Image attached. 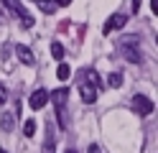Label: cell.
Segmentation results:
<instances>
[{
	"label": "cell",
	"mask_w": 158,
	"mask_h": 153,
	"mask_svg": "<svg viewBox=\"0 0 158 153\" xmlns=\"http://www.w3.org/2000/svg\"><path fill=\"white\" fill-rule=\"evenodd\" d=\"M66 100H69V89L59 87L54 92V105H56V115H59V125L66 128Z\"/></svg>",
	"instance_id": "obj_1"
},
{
	"label": "cell",
	"mask_w": 158,
	"mask_h": 153,
	"mask_svg": "<svg viewBox=\"0 0 158 153\" xmlns=\"http://www.w3.org/2000/svg\"><path fill=\"white\" fill-rule=\"evenodd\" d=\"M138 38H123V56L130 61V64H140V51H138Z\"/></svg>",
	"instance_id": "obj_2"
},
{
	"label": "cell",
	"mask_w": 158,
	"mask_h": 153,
	"mask_svg": "<svg viewBox=\"0 0 158 153\" xmlns=\"http://www.w3.org/2000/svg\"><path fill=\"white\" fill-rule=\"evenodd\" d=\"M3 3H5L8 8H10V13H13V15H18V18H21V23H23L26 28H28V26H33V18L26 13V8H23L21 3H18V0H3Z\"/></svg>",
	"instance_id": "obj_3"
},
{
	"label": "cell",
	"mask_w": 158,
	"mask_h": 153,
	"mask_svg": "<svg viewBox=\"0 0 158 153\" xmlns=\"http://www.w3.org/2000/svg\"><path fill=\"white\" fill-rule=\"evenodd\" d=\"M133 110H135L140 117H148V115L153 112V102L148 100L145 95H135V97H133Z\"/></svg>",
	"instance_id": "obj_4"
},
{
	"label": "cell",
	"mask_w": 158,
	"mask_h": 153,
	"mask_svg": "<svg viewBox=\"0 0 158 153\" xmlns=\"http://www.w3.org/2000/svg\"><path fill=\"white\" fill-rule=\"evenodd\" d=\"M125 23H127V15H123V13H112L110 18H107V23H105V28H102V33H105V36H110V33H115V31H120Z\"/></svg>",
	"instance_id": "obj_5"
},
{
	"label": "cell",
	"mask_w": 158,
	"mask_h": 153,
	"mask_svg": "<svg viewBox=\"0 0 158 153\" xmlns=\"http://www.w3.org/2000/svg\"><path fill=\"white\" fill-rule=\"evenodd\" d=\"M28 102H31V107H33V110H41L46 102H48V92H46V89H36Z\"/></svg>",
	"instance_id": "obj_6"
},
{
	"label": "cell",
	"mask_w": 158,
	"mask_h": 153,
	"mask_svg": "<svg viewBox=\"0 0 158 153\" xmlns=\"http://www.w3.org/2000/svg\"><path fill=\"white\" fill-rule=\"evenodd\" d=\"M15 54H18V59H21L23 64H28V66H31L33 61H36V59H33V54H31V49L23 46V44H18V46H15Z\"/></svg>",
	"instance_id": "obj_7"
},
{
	"label": "cell",
	"mask_w": 158,
	"mask_h": 153,
	"mask_svg": "<svg viewBox=\"0 0 158 153\" xmlns=\"http://www.w3.org/2000/svg\"><path fill=\"white\" fill-rule=\"evenodd\" d=\"M79 92H82V102H87V105H92V102L97 100V95H100V89H94V87H89V84H84Z\"/></svg>",
	"instance_id": "obj_8"
},
{
	"label": "cell",
	"mask_w": 158,
	"mask_h": 153,
	"mask_svg": "<svg viewBox=\"0 0 158 153\" xmlns=\"http://www.w3.org/2000/svg\"><path fill=\"white\" fill-rule=\"evenodd\" d=\"M84 79H87V84H89V87H94V89H102V79H100V74H97V71L87 69V71H84Z\"/></svg>",
	"instance_id": "obj_9"
},
{
	"label": "cell",
	"mask_w": 158,
	"mask_h": 153,
	"mask_svg": "<svg viewBox=\"0 0 158 153\" xmlns=\"http://www.w3.org/2000/svg\"><path fill=\"white\" fill-rule=\"evenodd\" d=\"M36 5L41 8V10H44L46 15H51V13H56V5H54V0H38Z\"/></svg>",
	"instance_id": "obj_10"
},
{
	"label": "cell",
	"mask_w": 158,
	"mask_h": 153,
	"mask_svg": "<svg viewBox=\"0 0 158 153\" xmlns=\"http://www.w3.org/2000/svg\"><path fill=\"white\" fill-rule=\"evenodd\" d=\"M51 56H54L56 61H64V46L54 41V44H51Z\"/></svg>",
	"instance_id": "obj_11"
},
{
	"label": "cell",
	"mask_w": 158,
	"mask_h": 153,
	"mask_svg": "<svg viewBox=\"0 0 158 153\" xmlns=\"http://www.w3.org/2000/svg\"><path fill=\"white\" fill-rule=\"evenodd\" d=\"M23 133H26V138H33V135H36V120H26Z\"/></svg>",
	"instance_id": "obj_12"
},
{
	"label": "cell",
	"mask_w": 158,
	"mask_h": 153,
	"mask_svg": "<svg viewBox=\"0 0 158 153\" xmlns=\"http://www.w3.org/2000/svg\"><path fill=\"white\" fill-rule=\"evenodd\" d=\"M56 74H59V79H69V74H72V69H69V64H59V69H56Z\"/></svg>",
	"instance_id": "obj_13"
},
{
	"label": "cell",
	"mask_w": 158,
	"mask_h": 153,
	"mask_svg": "<svg viewBox=\"0 0 158 153\" xmlns=\"http://www.w3.org/2000/svg\"><path fill=\"white\" fill-rule=\"evenodd\" d=\"M107 82H110V87H120L123 84V74H120V71H112V74H110V79H107Z\"/></svg>",
	"instance_id": "obj_14"
},
{
	"label": "cell",
	"mask_w": 158,
	"mask_h": 153,
	"mask_svg": "<svg viewBox=\"0 0 158 153\" xmlns=\"http://www.w3.org/2000/svg\"><path fill=\"white\" fill-rule=\"evenodd\" d=\"M18 115L15 112H5V117H3V130H10L13 128V120H15Z\"/></svg>",
	"instance_id": "obj_15"
},
{
	"label": "cell",
	"mask_w": 158,
	"mask_h": 153,
	"mask_svg": "<svg viewBox=\"0 0 158 153\" xmlns=\"http://www.w3.org/2000/svg\"><path fill=\"white\" fill-rule=\"evenodd\" d=\"M44 153H54V138H51V133H48V138H46V146H44Z\"/></svg>",
	"instance_id": "obj_16"
},
{
	"label": "cell",
	"mask_w": 158,
	"mask_h": 153,
	"mask_svg": "<svg viewBox=\"0 0 158 153\" xmlns=\"http://www.w3.org/2000/svg\"><path fill=\"white\" fill-rule=\"evenodd\" d=\"M8 100V89L3 87V84H0V105H3V102Z\"/></svg>",
	"instance_id": "obj_17"
},
{
	"label": "cell",
	"mask_w": 158,
	"mask_h": 153,
	"mask_svg": "<svg viewBox=\"0 0 158 153\" xmlns=\"http://www.w3.org/2000/svg\"><path fill=\"white\" fill-rule=\"evenodd\" d=\"M69 3H72V0H54L56 8H64V5H69Z\"/></svg>",
	"instance_id": "obj_18"
},
{
	"label": "cell",
	"mask_w": 158,
	"mask_h": 153,
	"mask_svg": "<svg viewBox=\"0 0 158 153\" xmlns=\"http://www.w3.org/2000/svg\"><path fill=\"white\" fill-rule=\"evenodd\" d=\"M89 153H102V148L97 146V143H92V146H89Z\"/></svg>",
	"instance_id": "obj_19"
},
{
	"label": "cell",
	"mask_w": 158,
	"mask_h": 153,
	"mask_svg": "<svg viewBox=\"0 0 158 153\" xmlns=\"http://www.w3.org/2000/svg\"><path fill=\"white\" fill-rule=\"evenodd\" d=\"M151 8H153V13H158V0H151Z\"/></svg>",
	"instance_id": "obj_20"
},
{
	"label": "cell",
	"mask_w": 158,
	"mask_h": 153,
	"mask_svg": "<svg viewBox=\"0 0 158 153\" xmlns=\"http://www.w3.org/2000/svg\"><path fill=\"white\" fill-rule=\"evenodd\" d=\"M133 8L138 10V8H140V0H133Z\"/></svg>",
	"instance_id": "obj_21"
},
{
	"label": "cell",
	"mask_w": 158,
	"mask_h": 153,
	"mask_svg": "<svg viewBox=\"0 0 158 153\" xmlns=\"http://www.w3.org/2000/svg\"><path fill=\"white\" fill-rule=\"evenodd\" d=\"M66 153H77V151H72V148H69V151H66Z\"/></svg>",
	"instance_id": "obj_22"
},
{
	"label": "cell",
	"mask_w": 158,
	"mask_h": 153,
	"mask_svg": "<svg viewBox=\"0 0 158 153\" xmlns=\"http://www.w3.org/2000/svg\"><path fill=\"white\" fill-rule=\"evenodd\" d=\"M0 153H8V151H0Z\"/></svg>",
	"instance_id": "obj_23"
}]
</instances>
